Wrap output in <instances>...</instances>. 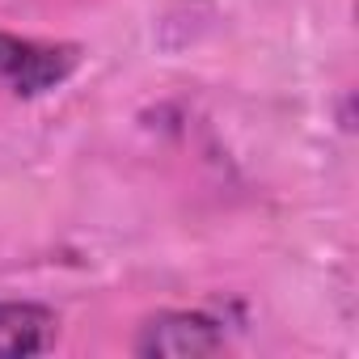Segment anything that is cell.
<instances>
[{
    "mask_svg": "<svg viewBox=\"0 0 359 359\" xmlns=\"http://www.w3.org/2000/svg\"><path fill=\"white\" fill-rule=\"evenodd\" d=\"M76 64H81L76 47H64V43L55 47V43H30V39H18V34H0V81H9L26 97L64 85Z\"/></svg>",
    "mask_w": 359,
    "mask_h": 359,
    "instance_id": "1",
    "label": "cell"
},
{
    "mask_svg": "<svg viewBox=\"0 0 359 359\" xmlns=\"http://www.w3.org/2000/svg\"><path fill=\"white\" fill-rule=\"evenodd\" d=\"M220 351H224V334L216 330V321L182 309L148 317L135 338V355H148V359H203Z\"/></svg>",
    "mask_w": 359,
    "mask_h": 359,
    "instance_id": "2",
    "label": "cell"
},
{
    "mask_svg": "<svg viewBox=\"0 0 359 359\" xmlns=\"http://www.w3.org/2000/svg\"><path fill=\"white\" fill-rule=\"evenodd\" d=\"M55 338V313L26 300H0V359H30Z\"/></svg>",
    "mask_w": 359,
    "mask_h": 359,
    "instance_id": "3",
    "label": "cell"
}]
</instances>
